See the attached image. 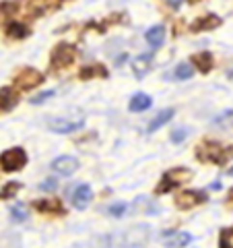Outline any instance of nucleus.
<instances>
[{
    "label": "nucleus",
    "mask_w": 233,
    "mask_h": 248,
    "mask_svg": "<svg viewBox=\"0 0 233 248\" xmlns=\"http://www.w3.org/2000/svg\"><path fill=\"white\" fill-rule=\"evenodd\" d=\"M223 23L221 17H217V15H204V17H198L196 21L190 25V31L192 33H203V31H211V29H217Z\"/></svg>",
    "instance_id": "ddd939ff"
},
{
    "label": "nucleus",
    "mask_w": 233,
    "mask_h": 248,
    "mask_svg": "<svg viewBox=\"0 0 233 248\" xmlns=\"http://www.w3.org/2000/svg\"><path fill=\"white\" fill-rule=\"evenodd\" d=\"M206 201H208V197H206L204 190L188 188V190H182L180 195H175V207L182 209V211H190V209H194V207L204 205Z\"/></svg>",
    "instance_id": "0eeeda50"
},
{
    "label": "nucleus",
    "mask_w": 233,
    "mask_h": 248,
    "mask_svg": "<svg viewBox=\"0 0 233 248\" xmlns=\"http://www.w3.org/2000/svg\"><path fill=\"white\" fill-rule=\"evenodd\" d=\"M153 106V99L151 95H146V93H136V95H132L130 97V112H145V110H149V108Z\"/></svg>",
    "instance_id": "aec40b11"
},
{
    "label": "nucleus",
    "mask_w": 233,
    "mask_h": 248,
    "mask_svg": "<svg viewBox=\"0 0 233 248\" xmlns=\"http://www.w3.org/2000/svg\"><path fill=\"white\" fill-rule=\"evenodd\" d=\"M110 73L103 64H87V66H81L79 71V79L81 81H91V79H107Z\"/></svg>",
    "instance_id": "2eb2a0df"
},
{
    "label": "nucleus",
    "mask_w": 233,
    "mask_h": 248,
    "mask_svg": "<svg viewBox=\"0 0 233 248\" xmlns=\"http://www.w3.org/2000/svg\"><path fill=\"white\" fill-rule=\"evenodd\" d=\"M33 209L44 215H66V209L60 199H37L33 201Z\"/></svg>",
    "instance_id": "6e6552de"
},
{
    "label": "nucleus",
    "mask_w": 233,
    "mask_h": 248,
    "mask_svg": "<svg viewBox=\"0 0 233 248\" xmlns=\"http://www.w3.org/2000/svg\"><path fill=\"white\" fill-rule=\"evenodd\" d=\"M145 40H146V44H149L153 50H159L163 46V42H165V27H163V25H155L151 29H146Z\"/></svg>",
    "instance_id": "dca6fc26"
},
{
    "label": "nucleus",
    "mask_w": 233,
    "mask_h": 248,
    "mask_svg": "<svg viewBox=\"0 0 233 248\" xmlns=\"http://www.w3.org/2000/svg\"><path fill=\"white\" fill-rule=\"evenodd\" d=\"M56 188H58V180H56V178H48V180H44L40 184V190H45V192H52Z\"/></svg>",
    "instance_id": "cd10ccee"
},
{
    "label": "nucleus",
    "mask_w": 233,
    "mask_h": 248,
    "mask_svg": "<svg viewBox=\"0 0 233 248\" xmlns=\"http://www.w3.org/2000/svg\"><path fill=\"white\" fill-rule=\"evenodd\" d=\"M6 35H9L11 40H27L31 35V29L21 21H11L9 25H6Z\"/></svg>",
    "instance_id": "f3484780"
},
{
    "label": "nucleus",
    "mask_w": 233,
    "mask_h": 248,
    "mask_svg": "<svg viewBox=\"0 0 233 248\" xmlns=\"http://www.w3.org/2000/svg\"><path fill=\"white\" fill-rule=\"evenodd\" d=\"M190 64L192 66H196L200 73L206 75V73H211L213 71V66H215V58H213V54L211 52H198V54H194V56L190 58Z\"/></svg>",
    "instance_id": "4468645a"
},
{
    "label": "nucleus",
    "mask_w": 233,
    "mask_h": 248,
    "mask_svg": "<svg viewBox=\"0 0 233 248\" xmlns=\"http://www.w3.org/2000/svg\"><path fill=\"white\" fill-rule=\"evenodd\" d=\"M27 161H29V155L23 147H11V149L0 153V168H2V172H9V174L23 170L27 166Z\"/></svg>",
    "instance_id": "7ed1b4c3"
},
{
    "label": "nucleus",
    "mask_w": 233,
    "mask_h": 248,
    "mask_svg": "<svg viewBox=\"0 0 233 248\" xmlns=\"http://www.w3.org/2000/svg\"><path fill=\"white\" fill-rule=\"evenodd\" d=\"M91 201H93V190H91L89 184H79L71 195V203L74 209H79V211L87 209L91 205Z\"/></svg>",
    "instance_id": "1a4fd4ad"
},
{
    "label": "nucleus",
    "mask_w": 233,
    "mask_h": 248,
    "mask_svg": "<svg viewBox=\"0 0 233 248\" xmlns=\"http://www.w3.org/2000/svg\"><path fill=\"white\" fill-rule=\"evenodd\" d=\"M54 93H56V91H54V89H48V91H44V93H40V95L31 97V99H29V102H31V104H33V106H40V104H44V102H45V99H50V97H54Z\"/></svg>",
    "instance_id": "a878e982"
},
{
    "label": "nucleus",
    "mask_w": 233,
    "mask_h": 248,
    "mask_svg": "<svg viewBox=\"0 0 233 248\" xmlns=\"http://www.w3.org/2000/svg\"><path fill=\"white\" fill-rule=\"evenodd\" d=\"M132 68H134L136 79H143L146 73H151V68H153V56H151V54H143V56H136V60L132 62Z\"/></svg>",
    "instance_id": "6ab92c4d"
},
{
    "label": "nucleus",
    "mask_w": 233,
    "mask_h": 248,
    "mask_svg": "<svg viewBox=\"0 0 233 248\" xmlns=\"http://www.w3.org/2000/svg\"><path fill=\"white\" fill-rule=\"evenodd\" d=\"M186 137H188V130H186V128H175L174 133L169 135L172 143H182V141H186Z\"/></svg>",
    "instance_id": "bb28decb"
},
{
    "label": "nucleus",
    "mask_w": 233,
    "mask_h": 248,
    "mask_svg": "<svg viewBox=\"0 0 233 248\" xmlns=\"http://www.w3.org/2000/svg\"><path fill=\"white\" fill-rule=\"evenodd\" d=\"M27 217H29V211H27L25 205H15V207H11V219L13 221L21 223V221H27Z\"/></svg>",
    "instance_id": "5701e85b"
},
{
    "label": "nucleus",
    "mask_w": 233,
    "mask_h": 248,
    "mask_svg": "<svg viewBox=\"0 0 233 248\" xmlns=\"http://www.w3.org/2000/svg\"><path fill=\"white\" fill-rule=\"evenodd\" d=\"M174 114H175L174 108H165V110H161V112L149 122V126H146V133H155V130H159L161 126H165V124L174 118Z\"/></svg>",
    "instance_id": "a211bd4d"
},
{
    "label": "nucleus",
    "mask_w": 233,
    "mask_h": 248,
    "mask_svg": "<svg viewBox=\"0 0 233 248\" xmlns=\"http://www.w3.org/2000/svg\"><path fill=\"white\" fill-rule=\"evenodd\" d=\"M165 2L172 6V9H180V6L184 4V0H165Z\"/></svg>",
    "instance_id": "c85d7f7f"
},
{
    "label": "nucleus",
    "mask_w": 233,
    "mask_h": 248,
    "mask_svg": "<svg viewBox=\"0 0 233 248\" xmlns=\"http://www.w3.org/2000/svg\"><path fill=\"white\" fill-rule=\"evenodd\" d=\"M161 238L165 240L167 248H186L192 242V236L188 232H177V230H165L161 234Z\"/></svg>",
    "instance_id": "f8f14e48"
},
{
    "label": "nucleus",
    "mask_w": 233,
    "mask_h": 248,
    "mask_svg": "<svg viewBox=\"0 0 233 248\" xmlns=\"http://www.w3.org/2000/svg\"><path fill=\"white\" fill-rule=\"evenodd\" d=\"M233 230H221V236H219V248H233Z\"/></svg>",
    "instance_id": "b1692460"
},
{
    "label": "nucleus",
    "mask_w": 233,
    "mask_h": 248,
    "mask_svg": "<svg viewBox=\"0 0 233 248\" xmlns=\"http://www.w3.org/2000/svg\"><path fill=\"white\" fill-rule=\"evenodd\" d=\"M21 190V182L17 180H11V182H4V186L0 188V201H9V199H15L17 192Z\"/></svg>",
    "instance_id": "412c9836"
},
{
    "label": "nucleus",
    "mask_w": 233,
    "mask_h": 248,
    "mask_svg": "<svg viewBox=\"0 0 233 248\" xmlns=\"http://www.w3.org/2000/svg\"><path fill=\"white\" fill-rule=\"evenodd\" d=\"M44 81H45L44 73H40V71H37V68H33V66H23L21 71L15 75L13 87L19 89V91H29V89L40 87Z\"/></svg>",
    "instance_id": "39448f33"
},
{
    "label": "nucleus",
    "mask_w": 233,
    "mask_h": 248,
    "mask_svg": "<svg viewBox=\"0 0 233 248\" xmlns=\"http://www.w3.org/2000/svg\"><path fill=\"white\" fill-rule=\"evenodd\" d=\"M50 130L58 135H66V133H74L85 126V116L83 114H76V116H58V118H52L48 122Z\"/></svg>",
    "instance_id": "423d86ee"
},
{
    "label": "nucleus",
    "mask_w": 233,
    "mask_h": 248,
    "mask_svg": "<svg viewBox=\"0 0 233 248\" xmlns=\"http://www.w3.org/2000/svg\"><path fill=\"white\" fill-rule=\"evenodd\" d=\"M227 77H229V79H233V68H231V71L227 73Z\"/></svg>",
    "instance_id": "7c9ffc66"
},
{
    "label": "nucleus",
    "mask_w": 233,
    "mask_h": 248,
    "mask_svg": "<svg viewBox=\"0 0 233 248\" xmlns=\"http://www.w3.org/2000/svg\"><path fill=\"white\" fill-rule=\"evenodd\" d=\"M126 211H128V205L126 203H114V205L107 207V213H110L112 217H122Z\"/></svg>",
    "instance_id": "393cba45"
},
{
    "label": "nucleus",
    "mask_w": 233,
    "mask_h": 248,
    "mask_svg": "<svg viewBox=\"0 0 233 248\" xmlns=\"http://www.w3.org/2000/svg\"><path fill=\"white\" fill-rule=\"evenodd\" d=\"M192 176H194L192 170H188V168H172L169 172H165L161 176L155 192H157V195H167V192L175 190L177 186H182L184 182L192 180Z\"/></svg>",
    "instance_id": "f03ea898"
},
{
    "label": "nucleus",
    "mask_w": 233,
    "mask_h": 248,
    "mask_svg": "<svg viewBox=\"0 0 233 248\" xmlns=\"http://www.w3.org/2000/svg\"><path fill=\"white\" fill-rule=\"evenodd\" d=\"M52 170L60 176H71L79 170V159L73 157V155H60L52 161Z\"/></svg>",
    "instance_id": "9b49d317"
},
{
    "label": "nucleus",
    "mask_w": 233,
    "mask_h": 248,
    "mask_svg": "<svg viewBox=\"0 0 233 248\" xmlns=\"http://www.w3.org/2000/svg\"><path fill=\"white\" fill-rule=\"evenodd\" d=\"M21 99V91L15 89L13 85H6V87L0 89V114L4 112H11L13 108H17Z\"/></svg>",
    "instance_id": "9d476101"
},
{
    "label": "nucleus",
    "mask_w": 233,
    "mask_h": 248,
    "mask_svg": "<svg viewBox=\"0 0 233 248\" xmlns=\"http://www.w3.org/2000/svg\"><path fill=\"white\" fill-rule=\"evenodd\" d=\"M194 75V66L190 64V62H182V64H177L175 66V71H174V79L177 81H186V79H190V77Z\"/></svg>",
    "instance_id": "4be33fe9"
},
{
    "label": "nucleus",
    "mask_w": 233,
    "mask_h": 248,
    "mask_svg": "<svg viewBox=\"0 0 233 248\" xmlns=\"http://www.w3.org/2000/svg\"><path fill=\"white\" fill-rule=\"evenodd\" d=\"M188 2H192V4H196V2H198V0H188Z\"/></svg>",
    "instance_id": "2f4dec72"
},
{
    "label": "nucleus",
    "mask_w": 233,
    "mask_h": 248,
    "mask_svg": "<svg viewBox=\"0 0 233 248\" xmlns=\"http://www.w3.org/2000/svg\"><path fill=\"white\" fill-rule=\"evenodd\" d=\"M76 60V48L68 42H60L54 46V50L50 54V66L54 71H62V68L71 66Z\"/></svg>",
    "instance_id": "20e7f679"
},
{
    "label": "nucleus",
    "mask_w": 233,
    "mask_h": 248,
    "mask_svg": "<svg viewBox=\"0 0 233 248\" xmlns=\"http://www.w3.org/2000/svg\"><path fill=\"white\" fill-rule=\"evenodd\" d=\"M196 159L203 164L225 166L233 159V147H225L217 141H203L196 147Z\"/></svg>",
    "instance_id": "f257e3e1"
},
{
    "label": "nucleus",
    "mask_w": 233,
    "mask_h": 248,
    "mask_svg": "<svg viewBox=\"0 0 233 248\" xmlns=\"http://www.w3.org/2000/svg\"><path fill=\"white\" fill-rule=\"evenodd\" d=\"M227 203H229V205H231V203H233V190H231V192H229V197H227Z\"/></svg>",
    "instance_id": "c756f323"
}]
</instances>
